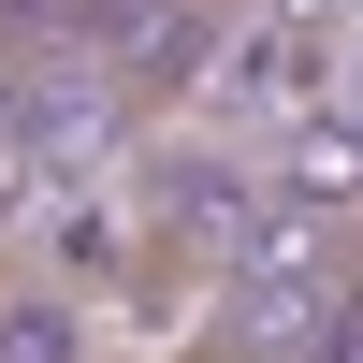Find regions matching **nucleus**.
I'll use <instances>...</instances> for the list:
<instances>
[{
    "instance_id": "1",
    "label": "nucleus",
    "mask_w": 363,
    "mask_h": 363,
    "mask_svg": "<svg viewBox=\"0 0 363 363\" xmlns=\"http://www.w3.org/2000/svg\"><path fill=\"white\" fill-rule=\"evenodd\" d=\"M335 102H349V116H363V73H349V87H335Z\"/></svg>"
},
{
    "instance_id": "2",
    "label": "nucleus",
    "mask_w": 363,
    "mask_h": 363,
    "mask_svg": "<svg viewBox=\"0 0 363 363\" xmlns=\"http://www.w3.org/2000/svg\"><path fill=\"white\" fill-rule=\"evenodd\" d=\"M174 363H203V349H174Z\"/></svg>"
}]
</instances>
